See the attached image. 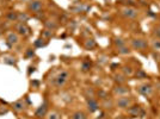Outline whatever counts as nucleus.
Instances as JSON below:
<instances>
[{
  "label": "nucleus",
  "mask_w": 160,
  "mask_h": 119,
  "mask_svg": "<svg viewBox=\"0 0 160 119\" xmlns=\"http://www.w3.org/2000/svg\"><path fill=\"white\" fill-rule=\"evenodd\" d=\"M7 19L10 21H14V20H18V13L17 12H10L7 14Z\"/></svg>",
  "instance_id": "17"
},
{
  "label": "nucleus",
  "mask_w": 160,
  "mask_h": 119,
  "mask_svg": "<svg viewBox=\"0 0 160 119\" xmlns=\"http://www.w3.org/2000/svg\"><path fill=\"white\" fill-rule=\"evenodd\" d=\"M116 105H117V107H120V108H127L130 105V99L128 98V96L123 95V96H121V98H118Z\"/></svg>",
  "instance_id": "5"
},
{
  "label": "nucleus",
  "mask_w": 160,
  "mask_h": 119,
  "mask_svg": "<svg viewBox=\"0 0 160 119\" xmlns=\"http://www.w3.org/2000/svg\"><path fill=\"white\" fill-rule=\"evenodd\" d=\"M68 80V73L67 72H61L59 74V76L56 78V81H55V84L57 87H61L65 85V82Z\"/></svg>",
  "instance_id": "4"
},
{
  "label": "nucleus",
  "mask_w": 160,
  "mask_h": 119,
  "mask_svg": "<svg viewBox=\"0 0 160 119\" xmlns=\"http://www.w3.org/2000/svg\"><path fill=\"white\" fill-rule=\"evenodd\" d=\"M42 6H43V4L41 1L35 0V1H30V4H29V10L35 12V13H38L42 10Z\"/></svg>",
  "instance_id": "6"
},
{
  "label": "nucleus",
  "mask_w": 160,
  "mask_h": 119,
  "mask_svg": "<svg viewBox=\"0 0 160 119\" xmlns=\"http://www.w3.org/2000/svg\"><path fill=\"white\" fill-rule=\"evenodd\" d=\"M13 110L16 111V112H22L24 108H25V104L23 100H17L16 102H13V105H12Z\"/></svg>",
  "instance_id": "11"
},
{
  "label": "nucleus",
  "mask_w": 160,
  "mask_h": 119,
  "mask_svg": "<svg viewBox=\"0 0 160 119\" xmlns=\"http://www.w3.org/2000/svg\"><path fill=\"white\" fill-rule=\"evenodd\" d=\"M4 62L6 64H10V66H16V61H14V58H12V57H5Z\"/></svg>",
  "instance_id": "19"
},
{
  "label": "nucleus",
  "mask_w": 160,
  "mask_h": 119,
  "mask_svg": "<svg viewBox=\"0 0 160 119\" xmlns=\"http://www.w3.org/2000/svg\"><path fill=\"white\" fill-rule=\"evenodd\" d=\"M152 91H153V88H152V86L151 85H142V86H140L139 87V92L141 93V94H143V95H149L151 93H152Z\"/></svg>",
  "instance_id": "10"
},
{
  "label": "nucleus",
  "mask_w": 160,
  "mask_h": 119,
  "mask_svg": "<svg viewBox=\"0 0 160 119\" xmlns=\"http://www.w3.org/2000/svg\"><path fill=\"white\" fill-rule=\"evenodd\" d=\"M118 53H120L121 55H127V54L130 53V50H129L126 45H123V47H120V48H118Z\"/></svg>",
  "instance_id": "18"
},
{
  "label": "nucleus",
  "mask_w": 160,
  "mask_h": 119,
  "mask_svg": "<svg viewBox=\"0 0 160 119\" xmlns=\"http://www.w3.org/2000/svg\"><path fill=\"white\" fill-rule=\"evenodd\" d=\"M122 14L127 18H130V19H134L136 18L137 16V11L135 9H133V7H126V9L122 10Z\"/></svg>",
  "instance_id": "3"
},
{
  "label": "nucleus",
  "mask_w": 160,
  "mask_h": 119,
  "mask_svg": "<svg viewBox=\"0 0 160 119\" xmlns=\"http://www.w3.org/2000/svg\"><path fill=\"white\" fill-rule=\"evenodd\" d=\"M20 1H24V3H30L31 0H20Z\"/></svg>",
  "instance_id": "35"
},
{
  "label": "nucleus",
  "mask_w": 160,
  "mask_h": 119,
  "mask_svg": "<svg viewBox=\"0 0 160 119\" xmlns=\"http://www.w3.org/2000/svg\"><path fill=\"white\" fill-rule=\"evenodd\" d=\"M43 36L47 37V38H49V37L53 36V33H52V31H49V30H44V32H43Z\"/></svg>",
  "instance_id": "29"
},
{
  "label": "nucleus",
  "mask_w": 160,
  "mask_h": 119,
  "mask_svg": "<svg viewBox=\"0 0 160 119\" xmlns=\"http://www.w3.org/2000/svg\"><path fill=\"white\" fill-rule=\"evenodd\" d=\"M73 119H86V114L84 112H77L74 113Z\"/></svg>",
  "instance_id": "20"
},
{
  "label": "nucleus",
  "mask_w": 160,
  "mask_h": 119,
  "mask_svg": "<svg viewBox=\"0 0 160 119\" xmlns=\"http://www.w3.org/2000/svg\"><path fill=\"white\" fill-rule=\"evenodd\" d=\"M86 93L87 94H89V95H91V98H93V91H92V89H87V91H86Z\"/></svg>",
  "instance_id": "34"
},
{
  "label": "nucleus",
  "mask_w": 160,
  "mask_h": 119,
  "mask_svg": "<svg viewBox=\"0 0 160 119\" xmlns=\"http://www.w3.org/2000/svg\"><path fill=\"white\" fill-rule=\"evenodd\" d=\"M29 17L26 13H23V12H19L18 13V21H20V23H25V21L29 20Z\"/></svg>",
  "instance_id": "15"
},
{
  "label": "nucleus",
  "mask_w": 160,
  "mask_h": 119,
  "mask_svg": "<svg viewBox=\"0 0 160 119\" xmlns=\"http://www.w3.org/2000/svg\"><path fill=\"white\" fill-rule=\"evenodd\" d=\"M153 48H154V50L160 51V41H154L153 42Z\"/></svg>",
  "instance_id": "27"
},
{
  "label": "nucleus",
  "mask_w": 160,
  "mask_h": 119,
  "mask_svg": "<svg viewBox=\"0 0 160 119\" xmlns=\"http://www.w3.org/2000/svg\"><path fill=\"white\" fill-rule=\"evenodd\" d=\"M98 95L100 96V99H103V100H105V99H108V96H106V93H105V92H103V91H99V93H98Z\"/></svg>",
  "instance_id": "28"
},
{
  "label": "nucleus",
  "mask_w": 160,
  "mask_h": 119,
  "mask_svg": "<svg viewBox=\"0 0 160 119\" xmlns=\"http://www.w3.org/2000/svg\"><path fill=\"white\" fill-rule=\"evenodd\" d=\"M34 55H35V53H34L31 49H29V50L26 51V56H28V57H31V56H34Z\"/></svg>",
  "instance_id": "32"
},
{
  "label": "nucleus",
  "mask_w": 160,
  "mask_h": 119,
  "mask_svg": "<svg viewBox=\"0 0 160 119\" xmlns=\"http://www.w3.org/2000/svg\"><path fill=\"white\" fill-rule=\"evenodd\" d=\"M85 48L86 49H89V50H91V49H93V48H96V42H94V39H87L86 42H85Z\"/></svg>",
  "instance_id": "16"
},
{
  "label": "nucleus",
  "mask_w": 160,
  "mask_h": 119,
  "mask_svg": "<svg viewBox=\"0 0 160 119\" xmlns=\"http://www.w3.org/2000/svg\"><path fill=\"white\" fill-rule=\"evenodd\" d=\"M112 105H114L112 101H111V100H108V99H105V100H104V102H103V106H104L105 108H111V107H112Z\"/></svg>",
  "instance_id": "21"
},
{
  "label": "nucleus",
  "mask_w": 160,
  "mask_h": 119,
  "mask_svg": "<svg viewBox=\"0 0 160 119\" xmlns=\"http://www.w3.org/2000/svg\"><path fill=\"white\" fill-rule=\"evenodd\" d=\"M47 110H48V104L44 101L37 110H36V112H35L36 117H38V118H40V117H44L46 113H47Z\"/></svg>",
  "instance_id": "8"
},
{
  "label": "nucleus",
  "mask_w": 160,
  "mask_h": 119,
  "mask_svg": "<svg viewBox=\"0 0 160 119\" xmlns=\"http://www.w3.org/2000/svg\"><path fill=\"white\" fill-rule=\"evenodd\" d=\"M154 35L160 38V25H159V26H157V27L154 29Z\"/></svg>",
  "instance_id": "31"
},
{
  "label": "nucleus",
  "mask_w": 160,
  "mask_h": 119,
  "mask_svg": "<svg viewBox=\"0 0 160 119\" xmlns=\"http://www.w3.org/2000/svg\"><path fill=\"white\" fill-rule=\"evenodd\" d=\"M16 30L18 31V33L22 35V36H29V35H30V27H29L25 23H19V24H17Z\"/></svg>",
  "instance_id": "1"
},
{
  "label": "nucleus",
  "mask_w": 160,
  "mask_h": 119,
  "mask_svg": "<svg viewBox=\"0 0 160 119\" xmlns=\"http://www.w3.org/2000/svg\"><path fill=\"white\" fill-rule=\"evenodd\" d=\"M114 92H115V94H118V95L123 96L124 94H128V93H129V88H128V87H124V86L118 85V86H116V87H115Z\"/></svg>",
  "instance_id": "9"
},
{
  "label": "nucleus",
  "mask_w": 160,
  "mask_h": 119,
  "mask_svg": "<svg viewBox=\"0 0 160 119\" xmlns=\"http://www.w3.org/2000/svg\"><path fill=\"white\" fill-rule=\"evenodd\" d=\"M136 75H137V76H142V78H146V74H145V73H143L142 70H139V72H137V73H136Z\"/></svg>",
  "instance_id": "33"
},
{
  "label": "nucleus",
  "mask_w": 160,
  "mask_h": 119,
  "mask_svg": "<svg viewBox=\"0 0 160 119\" xmlns=\"http://www.w3.org/2000/svg\"><path fill=\"white\" fill-rule=\"evenodd\" d=\"M128 112H129V114H132V116H135V117H137L139 116V113H140V106H132L129 110H128Z\"/></svg>",
  "instance_id": "13"
},
{
  "label": "nucleus",
  "mask_w": 160,
  "mask_h": 119,
  "mask_svg": "<svg viewBox=\"0 0 160 119\" xmlns=\"http://www.w3.org/2000/svg\"><path fill=\"white\" fill-rule=\"evenodd\" d=\"M123 72H124V74H128V75H132L133 74V69H132V67H123Z\"/></svg>",
  "instance_id": "24"
},
{
  "label": "nucleus",
  "mask_w": 160,
  "mask_h": 119,
  "mask_svg": "<svg viewBox=\"0 0 160 119\" xmlns=\"http://www.w3.org/2000/svg\"><path fill=\"white\" fill-rule=\"evenodd\" d=\"M90 68H91V63L90 62H84L83 63V70L84 72H87Z\"/></svg>",
  "instance_id": "26"
},
{
  "label": "nucleus",
  "mask_w": 160,
  "mask_h": 119,
  "mask_svg": "<svg viewBox=\"0 0 160 119\" xmlns=\"http://www.w3.org/2000/svg\"><path fill=\"white\" fill-rule=\"evenodd\" d=\"M115 44H116V45H117L118 48H120V47H123V45H124V41L121 39V38H116V39H115Z\"/></svg>",
  "instance_id": "25"
},
{
  "label": "nucleus",
  "mask_w": 160,
  "mask_h": 119,
  "mask_svg": "<svg viewBox=\"0 0 160 119\" xmlns=\"http://www.w3.org/2000/svg\"><path fill=\"white\" fill-rule=\"evenodd\" d=\"M48 119H60V114L57 112H52V113H49Z\"/></svg>",
  "instance_id": "23"
},
{
  "label": "nucleus",
  "mask_w": 160,
  "mask_h": 119,
  "mask_svg": "<svg viewBox=\"0 0 160 119\" xmlns=\"http://www.w3.org/2000/svg\"><path fill=\"white\" fill-rule=\"evenodd\" d=\"M87 108H89L90 112H96V111L99 108V105L93 98H89L87 99Z\"/></svg>",
  "instance_id": "7"
},
{
  "label": "nucleus",
  "mask_w": 160,
  "mask_h": 119,
  "mask_svg": "<svg viewBox=\"0 0 160 119\" xmlns=\"http://www.w3.org/2000/svg\"><path fill=\"white\" fill-rule=\"evenodd\" d=\"M46 26H47V27H50V29H56V27H57V25H56L55 23H48V21L46 23Z\"/></svg>",
  "instance_id": "30"
},
{
  "label": "nucleus",
  "mask_w": 160,
  "mask_h": 119,
  "mask_svg": "<svg viewBox=\"0 0 160 119\" xmlns=\"http://www.w3.org/2000/svg\"><path fill=\"white\" fill-rule=\"evenodd\" d=\"M132 44H133V48L134 49H137V50H143L147 48V42L145 39H141V38H137V39H133L132 41Z\"/></svg>",
  "instance_id": "2"
},
{
  "label": "nucleus",
  "mask_w": 160,
  "mask_h": 119,
  "mask_svg": "<svg viewBox=\"0 0 160 119\" xmlns=\"http://www.w3.org/2000/svg\"><path fill=\"white\" fill-rule=\"evenodd\" d=\"M7 43H9L10 47L14 45V44H17L18 43V36H17V33H13V32L9 33V36H7Z\"/></svg>",
  "instance_id": "12"
},
{
  "label": "nucleus",
  "mask_w": 160,
  "mask_h": 119,
  "mask_svg": "<svg viewBox=\"0 0 160 119\" xmlns=\"http://www.w3.org/2000/svg\"><path fill=\"white\" fill-rule=\"evenodd\" d=\"M115 79V82L116 84H118V85H123V84H124L126 82V79H124V76H123V75H121V74H116V75L114 76Z\"/></svg>",
  "instance_id": "14"
},
{
  "label": "nucleus",
  "mask_w": 160,
  "mask_h": 119,
  "mask_svg": "<svg viewBox=\"0 0 160 119\" xmlns=\"http://www.w3.org/2000/svg\"><path fill=\"white\" fill-rule=\"evenodd\" d=\"M43 41H44V39H37V41H36L35 42V47H37V48H41V47H44L46 45V42H43Z\"/></svg>",
  "instance_id": "22"
}]
</instances>
